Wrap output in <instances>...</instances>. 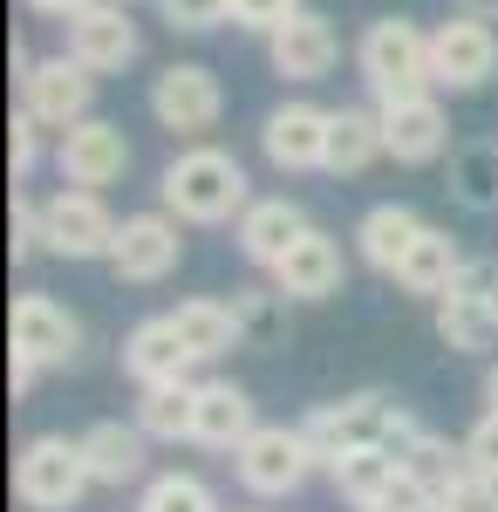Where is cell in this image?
Returning a JSON list of instances; mask_svg holds the SVG:
<instances>
[{
  "mask_svg": "<svg viewBox=\"0 0 498 512\" xmlns=\"http://www.w3.org/2000/svg\"><path fill=\"white\" fill-rule=\"evenodd\" d=\"M157 198L178 226H239V212L253 205V185H246V164L219 151V144H185L178 158L164 164L157 178Z\"/></svg>",
  "mask_w": 498,
  "mask_h": 512,
  "instance_id": "1",
  "label": "cell"
},
{
  "mask_svg": "<svg viewBox=\"0 0 498 512\" xmlns=\"http://www.w3.org/2000/svg\"><path fill=\"white\" fill-rule=\"evenodd\" d=\"M301 431L314 444V458H321V472H328V465H342L355 451H403L423 424L389 390H355V396H335V403L307 410Z\"/></svg>",
  "mask_w": 498,
  "mask_h": 512,
  "instance_id": "2",
  "label": "cell"
},
{
  "mask_svg": "<svg viewBox=\"0 0 498 512\" xmlns=\"http://www.w3.org/2000/svg\"><path fill=\"white\" fill-rule=\"evenodd\" d=\"M355 69H362V82H369L376 103L437 89V82H430V28H417L410 14H383V21H369L362 41H355Z\"/></svg>",
  "mask_w": 498,
  "mask_h": 512,
  "instance_id": "3",
  "label": "cell"
},
{
  "mask_svg": "<svg viewBox=\"0 0 498 512\" xmlns=\"http://www.w3.org/2000/svg\"><path fill=\"white\" fill-rule=\"evenodd\" d=\"M89 458H82V437H55L41 431L14 451V499L28 512H76L89 492Z\"/></svg>",
  "mask_w": 498,
  "mask_h": 512,
  "instance_id": "4",
  "label": "cell"
},
{
  "mask_svg": "<svg viewBox=\"0 0 498 512\" xmlns=\"http://www.w3.org/2000/svg\"><path fill=\"white\" fill-rule=\"evenodd\" d=\"M314 472H321V458H314L301 424H260V431L232 451V478L253 499H294Z\"/></svg>",
  "mask_w": 498,
  "mask_h": 512,
  "instance_id": "5",
  "label": "cell"
},
{
  "mask_svg": "<svg viewBox=\"0 0 498 512\" xmlns=\"http://www.w3.org/2000/svg\"><path fill=\"white\" fill-rule=\"evenodd\" d=\"M96 82L76 55L62 48V55H35L28 62V76H21V110L48 130V137H62V130H76L82 117H96Z\"/></svg>",
  "mask_w": 498,
  "mask_h": 512,
  "instance_id": "6",
  "label": "cell"
},
{
  "mask_svg": "<svg viewBox=\"0 0 498 512\" xmlns=\"http://www.w3.org/2000/svg\"><path fill=\"white\" fill-rule=\"evenodd\" d=\"M41 226H48V253H55V260H110L123 219L103 205V192L62 185V192L41 198Z\"/></svg>",
  "mask_w": 498,
  "mask_h": 512,
  "instance_id": "7",
  "label": "cell"
},
{
  "mask_svg": "<svg viewBox=\"0 0 498 512\" xmlns=\"http://www.w3.org/2000/svg\"><path fill=\"white\" fill-rule=\"evenodd\" d=\"M151 117L171 137H205V130H219V117H226V82L212 76L205 62H171L151 82Z\"/></svg>",
  "mask_w": 498,
  "mask_h": 512,
  "instance_id": "8",
  "label": "cell"
},
{
  "mask_svg": "<svg viewBox=\"0 0 498 512\" xmlns=\"http://www.w3.org/2000/svg\"><path fill=\"white\" fill-rule=\"evenodd\" d=\"M498 76V28L492 21H471V14H451L430 28V82L451 89V96H471Z\"/></svg>",
  "mask_w": 498,
  "mask_h": 512,
  "instance_id": "9",
  "label": "cell"
},
{
  "mask_svg": "<svg viewBox=\"0 0 498 512\" xmlns=\"http://www.w3.org/2000/svg\"><path fill=\"white\" fill-rule=\"evenodd\" d=\"M7 349L14 355H28L41 376L48 369H69L82 355V321L55 301V294H14V315H7Z\"/></svg>",
  "mask_w": 498,
  "mask_h": 512,
  "instance_id": "10",
  "label": "cell"
},
{
  "mask_svg": "<svg viewBox=\"0 0 498 512\" xmlns=\"http://www.w3.org/2000/svg\"><path fill=\"white\" fill-rule=\"evenodd\" d=\"M48 158H55V178H62V185L103 192V185H116V178L130 171V137H123V123H110V117H82L76 130H62V137L48 144Z\"/></svg>",
  "mask_w": 498,
  "mask_h": 512,
  "instance_id": "11",
  "label": "cell"
},
{
  "mask_svg": "<svg viewBox=\"0 0 498 512\" xmlns=\"http://www.w3.org/2000/svg\"><path fill=\"white\" fill-rule=\"evenodd\" d=\"M178 260H185V233H178L171 212H130V219L116 226L110 274L123 280V287H157V280L178 274Z\"/></svg>",
  "mask_w": 498,
  "mask_h": 512,
  "instance_id": "12",
  "label": "cell"
},
{
  "mask_svg": "<svg viewBox=\"0 0 498 512\" xmlns=\"http://www.w3.org/2000/svg\"><path fill=\"white\" fill-rule=\"evenodd\" d=\"M328 130H335V110L294 96V103L267 110V123H260V151H267L273 171H328Z\"/></svg>",
  "mask_w": 498,
  "mask_h": 512,
  "instance_id": "13",
  "label": "cell"
},
{
  "mask_svg": "<svg viewBox=\"0 0 498 512\" xmlns=\"http://www.w3.org/2000/svg\"><path fill=\"white\" fill-rule=\"evenodd\" d=\"M62 28H69V55H76L89 76H116V69H130L137 48H144V35H137V21H130L123 0H89L76 21H62Z\"/></svg>",
  "mask_w": 498,
  "mask_h": 512,
  "instance_id": "14",
  "label": "cell"
},
{
  "mask_svg": "<svg viewBox=\"0 0 498 512\" xmlns=\"http://www.w3.org/2000/svg\"><path fill=\"white\" fill-rule=\"evenodd\" d=\"M267 62L280 82H321V76H335V62H342V35H335L328 14L301 7L280 35H267Z\"/></svg>",
  "mask_w": 498,
  "mask_h": 512,
  "instance_id": "15",
  "label": "cell"
},
{
  "mask_svg": "<svg viewBox=\"0 0 498 512\" xmlns=\"http://www.w3.org/2000/svg\"><path fill=\"white\" fill-rule=\"evenodd\" d=\"M376 110H383V144L396 164H437L451 151V117H444L437 89L396 96V103H376Z\"/></svg>",
  "mask_w": 498,
  "mask_h": 512,
  "instance_id": "16",
  "label": "cell"
},
{
  "mask_svg": "<svg viewBox=\"0 0 498 512\" xmlns=\"http://www.w3.org/2000/svg\"><path fill=\"white\" fill-rule=\"evenodd\" d=\"M273 287L287 294V301H335L348 287V253L335 233H321V226H307L294 239V253L273 267Z\"/></svg>",
  "mask_w": 498,
  "mask_h": 512,
  "instance_id": "17",
  "label": "cell"
},
{
  "mask_svg": "<svg viewBox=\"0 0 498 512\" xmlns=\"http://www.w3.org/2000/svg\"><path fill=\"white\" fill-rule=\"evenodd\" d=\"M198 355L185 349V335L171 328V315H144L130 335H123V376L137 390H157V383H192Z\"/></svg>",
  "mask_w": 498,
  "mask_h": 512,
  "instance_id": "18",
  "label": "cell"
},
{
  "mask_svg": "<svg viewBox=\"0 0 498 512\" xmlns=\"http://www.w3.org/2000/svg\"><path fill=\"white\" fill-rule=\"evenodd\" d=\"M437 335H444V349H458V355L498 349V280L464 274L458 287L437 301Z\"/></svg>",
  "mask_w": 498,
  "mask_h": 512,
  "instance_id": "19",
  "label": "cell"
},
{
  "mask_svg": "<svg viewBox=\"0 0 498 512\" xmlns=\"http://www.w3.org/2000/svg\"><path fill=\"white\" fill-rule=\"evenodd\" d=\"M82 458H89V478L110 485V492L151 485V437L137 431V424H116V417L89 424V431H82Z\"/></svg>",
  "mask_w": 498,
  "mask_h": 512,
  "instance_id": "20",
  "label": "cell"
},
{
  "mask_svg": "<svg viewBox=\"0 0 498 512\" xmlns=\"http://www.w3.org/2000/svg\"><path fill=\"white\" fill-rule=\"evenodd\" d=\"M307 233V212L294 205V198H253L246 212H239V226H232V239H239V253H246V267H260V274H273L287 253H294V239Z\"/></svg>",
  "mask_w": 498,
  "mask_h": 512,
  "instance_id": "21",
  "label": "cell"
},
{
  "mask_svg": "<svg viewBox=\"0 0 498 512\" xmlns=\"http://www.w3.org/2000/svg\"><path fill=\"white\" fill-rule=\"evenodd\" d=\"M260 431V410H253V396L226 383V376H212V383H198V417H192V444L205 451H239L246 437Z\"/></svg>",
  "mask_w": 498,
  "mask_h": 512,
  "instance_id": "22",
  "label": "cell"
},
{
  "mask_svg": "<svg viewBox=\"0 0 498 512\" xmlns=\"http://www.w3.org/2000/svg\"><path fill=\"white\" fill-rule=\"evenodd\" d=\"M464 274H471L464 246L444 233V226H423L417 246H410V253H403V267H396V287H403V294H423V301H444Z\"/></svg>",
  "mask_w": 498,
  "mask_h": 512,
  "instance_id": "23",
  "label": "cell"
},
{
  "mask_svg": "<svg viewBox=\"0 0 498 512\" xmlns=\"http://www.w3.org/2000/svg\"><path fill=\"white\" fill-rule=\"evenodd\" d=\"M417 233H423L417 212H410L403 198H383V205H369V212L355 219V260L396 280V267H403V253L417 246Z\"/></svg>",
  "mask_w": 498,
  "mask_h": 512,
  "instance_id": "24",
  "label": "cell"
},
{
  "mask_svg": "<svg viewBox=\"0 0 498 512\" xmlns=\"http://www.w3.org/2000/svg\"><path fill=\"white\" fill-rule=\"evenodd\" d=\"M171 328L185 335V349H192L198 362H219V355L246 349L232 301H212V294H192V301H178V308H171Z\"/></svg>",
  "mask_w": 498,
  "mask_h": 512,
  "instance_id": "25",
  "label": "cell"
},
{
  "mask_svg": "<svg viewBox=\"0 0 498 512\" xmlns=\"http://www.w3.org/2000/svg\"><path fill=\"white\" fill-rule=\"evenodd\" d=\"M383 110H335V130H328V178H362L369 164H383Z\"/></svg>",
  "mask_w": 498,
  "mask_h": 512,
  "instance_id": "26",
  "label": "cell"
},
{
  "mask_svg": "<svg viewBox=\"0 0 498 512\" xmlns=\"http://www.w3.org/2000/svg\"><path fill=\"white\" fill-rule=\"evenodd\" d=\"M396 465H403V485H417L423 499H444L451 485H458L471 465H464V444H451V437H430L417 431L403 451H396Z\"/></svg>",
  "mask_w": 498,
  "mask_h": 512,
  "instance_id": "27",
  "label": "cell"
},
{
  "mask_svg": "<svg viewBox=\"0 0 498 512\" xmlns=\"http://www.w3.org/2000/svg\"><path fill=\"white\" fill-rule=\"evenodd\" d=\"M192 417H198V383H157L137 396V431L151 444H192Z\"/></svg>",
  "mask_w": 498,
  "mask_h": 512,
  "instance_id": "28",
  "label": "cell"
},
{
  "mask_svg": "<svg viewBox=\"0 0 498 512\" xmlns=\"http://www.w3.org/2000/svg\"><path fill=\"white\" fill-rule=\"evenodd\" d=\"M232 315H239L246 349H280L294 328V301L280 287H232Z\"/></svg>",
  "mask_w": 498,
  "mask_h": 512,
  "instance_id": "29",
  "label": "cell"
},
{
  "mask_svg": "<svg viewBox=\"0 0 498 512\" xmlns=\"http://www.w3.org/2000/svg\"><path fill=\"white\" fill-rule=\"evenodd\" d=\"M328 478H335V492L348 506H376L403 485V465H396V451H355L342 465H328Z\"/></svg>",
  "mask_w": 498,
  "mask_h": 512,
  "instance_id": "30",
  "label": "cell"
},
{
  "mask_svg": "<svg viewBox=\"0 0 498 512\" xmlns=\"http://www.w3.org/2000/svg\"><path fill=\"white\" fill-rule=\"evenodd\" d=\"M451 198L464 212H498V144L451 151Z\"/></svg>",
  "mask_w": 498,
  "mask_h": 512,
  "instance_id": "31",
  "label": "cell"
},
{
  "mask_svg": "<svg viewBox=\"0 0 498 512\" xmlns=\"http://www.w3.org/2000/svg\"><path fill=\"white\" fill-rule=\"evenodd\" d=\"M137 512H219V492L198 472H157L137 492Z\"/></svg>",
  "mask_w": 498,
  "mask_h": 512,
  "instance_id": "32",
  "label": "cell"
},
{
  "mask_svg": "<svg viewBox=\"0 0 498 512\" xmlns=\"http://www.w3.org/2000/svg\"><path fill=\"white\" fill-rule=\"evenodd\" d=\"M171 35H212L219 21H232V0H157Z\"/></svg>",
  "mask_w": 498,
  "mask_h": 512,
  "instance_id": "33",
  "label": "cell"
},
{
  "mask_svg": "<svg viewBox=\"0 0 498 512\" xmlns=\"http://www.w3.org/2000/svg\"><path fill=\"white\" fill-rule=\"evenodd\" d=\"M7 253H14V267H28L35 253H48V226H41V205L21 185H14V239H7Z\"/></svg>",
  "mask_w": 498,
  "mask_h": 512,
  "instance_id": "34",
  "label": "cell"
},
{
  "mask_svg": "<svg viewBox=\"0 0 498 512\" xmlns=\"http://www.w3.org/2000/svg\"><path fill=\"white\" fill-rule=\"evenodd\" d=\"M294 14H301V0H232V28H246V35H280Z\"/></svg>",
  "mask_w": 498,
  "mask_h": 512,
  "instance_id": "35",
  "label": "cell"
},
{
  "mask_svg": "<svg viewBox=\"0 0 498 512\" xmlns=\"http://www.w3.org/2000/svg\"><path fill=\"white\" fill-rule=\"evenodd\" d=\"M41 137H48V130H41L28 110H14V130H7V164H14V185H21V178L41 164Z\"/></svg>",
  "mask_w": 498,
  "mask_h": 512,
  "instance_id": "36",
  "label": "cell"
},
{
  "mask_svg": "<svg viewBox=\"0 0 498 512\" xmlns=\"http://www.w3.org/2000/svg\"><path fill=\"white\" fill-rule=\"evenodd\" d=\"M464 465L478 478H498V410H485V417L464 431Z\"/></svg>",
  "mask_w": 498,
  "mask_h": 512,
  "instance_id": "37",
  "label": "cell"
},
{
  "mask_svg": "<svg viewBox=\"0 0 498 512\" xmlns=\"http://www.w3.org/2000/svg\"><path fill=\"white\" fill-rule=\"evenodd\" d=\"M444 512H498V478H478V472H464L444 499H437Z\"/></svg>",
  "mask_w": 498,
  "mask_h": 512,
  "instance_id": "38",
  "label": "cell"
},
{
  "mask_svg": "<svg viewBox=\"0 0 498 512\" xmlns=\"http://www.w3.org/2000/svg\"><path fill=\"white\" fill-rule=\"evenodd\" d=\"M355 512H444L437 499H423L417 485H396L389 499H376V506H355Z\"/></svg>",
  "mask_w": 498,
  "mask_h": 512,
  "instance_id": "39",
  "label": "cell"
},
{
  "mask_svg": "<svg viewBox=\"0 0 498 512\" xmlns=\"http://www.w3.org/2000/svg\"><path fill=\"white\" fill-rule=\"evenodd\" d=\"M35 383H41V369L28 362V355H14V349H7V390H14V396H28Z\"/></svg>",
  "mask_w": 498,
  "mask_h": 512,
  "instance_id": "40",
  "label": "cell"
},
{
  "mask_svg": "<svg viewBox=\"0 0 498 512\" xmlns=\"http://www.w3.org/2000/svg\"><path fill=\"white\" fill-rule=\"evenodd\" d=\"M28 7H35V14H55V21H76L89 0H28Z\"/></svg>",
  "mask_w": 498,
  "mask_h": 512,
  "instance_id": "41",
  "label": "cell"
},
{
  "mask_svg": "<svg viewBox=\"0 0 498 512\" xmlns=\"http://www.w3.org/2000/svg\"><path fill=\"white\" fill-rule=\"evenodd\" d=\"M458 14H471V21H498V0H451Z\"/></svg>",
  "mask_w": 498,
  "mask_h": 512,
  "instance_id": "42",
  "label": "cell"
},
{
  "mask_svg": "<svg viewBox=\"0 0 498 512\" xmlns=\"http://www.w3.org/2000/svg\"><path fill=\"white\" fill-rule=\"evenodd\" d=\"M485 410H498V362L485 369Z\"/></svg>",
  "mask_w": 498,
  "mask_h": 512,
  "instance_id": "43",
  "label": "cell"
},
{
  "mask_svg": "<svg viewBox=\"0 0 498 512\" xmlns=\"http://www.w3.org/2000/svg\"><path fill=\"white\" fill-rule=\"evenodd\" d=\"M123 7H130V0H123Z\"/></svg>",
  "mask_w": 498,
  "mask_h": 512,
  "instance_id": "44",
  "label": "cell"
}]
</instances>
